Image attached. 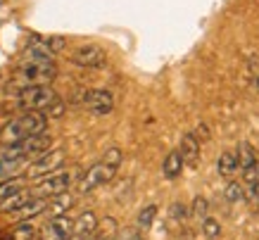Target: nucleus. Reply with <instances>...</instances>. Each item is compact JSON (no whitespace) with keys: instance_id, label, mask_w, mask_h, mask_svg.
I'll list each match as a JSON object with an SVG mask.
<instances>
[{"instance_id":"nucleus-1","label":"nucleus","mask_w":259,"mask_h":240,"mask_svg":"<svg viewBox=\"0 0 259 240\" xmlns=\"http://www.w3.org/2000/svg\"><path fill=\"white\" fill-rule=\"evenodd\" d=\"M46 131H48V119L43 116V112H24L22 116H17L10 124H5V129L0 131V143L10 147L22 143L24 138L43 136Z\"/></svg>"},{"instance_id":"nucleus-2","label":"nucleus","mask_w":259,"mask_h":240,"mask_svg":"<svg viewBox=\"0 0 259 240\" xmlns=\"http://www.w3.org/2000/svg\"><path fill=\"white\" fill-rule=\"evenodd\" d=\"M57 76L55 62H22L17 69L15 84L22 88L29 86H50Z\"/></svg>"},{"instance_id":"nucleus-3","label":"nucleus","mask_w":259,"mask_h":240,"mask_svg":"<svg viewBox=\"0 0 259 240\" xmlns=\"http://www.w3.org/2000/svg\"><path fill=\"white\" fill-rule=\"evenodd\" d=\"M55 100L57 93L53 86H29V88H22L19 95H17V105L24 112H43L50 102Z\"/></svg>"},{"instance_id":"nucleus-4","label":"nucleus","mask_w":259,"mask_h":240,"mask_svg":"<svg viewBox=\"0 0 259 240\" xmlns=\"http://www.w3.org/2000/svg\"><path fill=\"white\" fill-rule=\"evenodd\" d=\"M117 169L119 167H114V164H107V162H95L91 169L83 174V176L79 178V183H76V190L79 193H91V190H95V188L105 186V183H110L112 178L117 176Z\"/></svg>"},{"instance_id":"nucleus-5","label":"nucleus","mask_w":259,"mask_h":240,"mask_svg":"<svg viewBox=\"0 0 259 240\" xmlns=\"http://www.w3.org/2000/svg\"><path fill=\"white\" fill-rule=\"evenodd\" d=\"M71 188V174L69 171H57V174H50V176L40 178L38 183L31 188L33 197H43V200H50V197H57V195L67 193Z\"/></svg>"},{"instance_id":"nucleus-6","label":"nucleus","mask_w":259,"mask_h":240,"mask_svg":"<svg viewBox=\"0 0 259 240\" xmlns=\"http://www.w3.org/2000/svg\"><path fill=\"white\" fill-rule=\"evenodd\" d=\"M64 164V150H48L46 155L36 157L29 167H26V176L29 178H46L50 174H57Z\"/></svg>"},{"instance_id":"nucleus-7","label":"nucleus","mask_w":259,"mask_h":240,"mask_svg":"<svg viewBox=\"0 0 259 240\" xmlns=\"http://www.w3.org/2000/svg\"><path fill=\"white\" fill-rule=\"evenodd\" d=\"M71 233H74V221L64 214V217L50 219L38 231V240H69Z\"/></svg>"},{"instance_id":"nucleus-8","label":"nucleus","mask_w":259,"mask_h":240,"mask_svg":"<svg viewBox=\"0 0 259 240\" xmlns=\"http://www.w3.org/2000/svg\"><path fill=\"white\" fill-rule=\"evenodd\" d=\"M69 60L74 64H79V67H102L105 64V50L100 46H93V43H88V46H81L76 48L74 53L69 55Z\"/></svg>"},{"instance_id":"nucleus-9","label":"nucleus","mask_w":259,"mask_h":240,"mask_svg":"<svg viewBox=\"0 0 259 240\" xmlns=\"http://www.w3.org/2000/svg\"><path fill=\"white\" fill-rule=\"evenodd\" d=\"M83 105H86L93 114L105 116V114H110L112 109H114V98H112V93H110V91H105V88H98V91H86Z\"/></svg>"},{"instance_id":"nucleus-10","label":"nucleus","mask_w":259,"mask_h":240,"mask_svg":"<svg viewBox=\"0 0 259 240\" xmlns=\"http://www.w3.org/2000/svg\"><path fill=\"white\" fill-rule=\"evenodd\" d=\"M98 221L100 219L95 217L93 212H83V214H79V219L74 221V238L79 240H91L95 235V231H98Z\"/></svg>"},{"instance_id":"nucleus-11","label":"nucleus","mask_w":259,"mask_h":240,"mask_svg":"<svg viewBox=\"0 0 259 240\" xmlns=\"http://www.w3.org/2000/svg\"><path fill=\"white\" fill-rule=\"evenodd\" d=\"M179 155L183 159V164L197 167V162H200V143H197V138L193 133H183L181 145H179Z\"/></svg>"},{"instance_id":"nucleus-12","label":"nucleus","mask_w":259,"mask_h":240,"mask_svg":"<svg viewBox=\"0 0 259 240\" xmlns=\"http://www.w3.org/2000/svg\"><path fill=\"white\" fill-rule=\"evenodd\" d=\"M26 157H0V176L3 178H17L22 174V169L29 167Z\"/></svg>"},{"instance_id":"nucleus-13","label":"nucleus","mask_w":259,"mask_h":240,"mask_svg":"<svg viewBox=\"0 0 259 240\" xmlns=\"http://www.w3.org/2000/svg\"><path fill=\"white\" fill-rule=\"evenodd\" d=\"M48 207V200H43V197H31V200L26 202L22 209H17L15 217L22 219V221H31L33 217H38V214H43Z\"/></svg>"},{"instance_id":"nucleus-14","label":"nucleus","mask_w":259,"mask_h":240,"mask_svg":"<svg viewBox=\"0 0 259 240\" xmlns=\"http://www.w3.org/2000/svg\"><path fill=\"white\" fill-rule=\"evenodd\" d=\"M71 205H74V197H71L69 193H62V195H57V197H50V200H48L46 212L50 214V219L64 217V214H67V209H69Z\"/></svg>"},{"instance_id":"nucleus-15","label":"nucleus","mask_w":259,"mask_h":240,"mask_svg":"<svg viewBox=\"0 0 259 240\" xmlns=\"http://www.w3.org/2000/svg\"><path fill=\"white\" fill-rule=\"evenodd\" d=\"M31 197H33L31 190H22V193L10 195V197H5V200H0V212H3V214H15L17 209H22Z\"/></svg>"},{"instance_id":"nucleus-16","label":"nucleus","mask_w":259,"mask_h":240,"mask_svg":"<svg viewBox=\"0 0 259 240\" xmlns=\"http://www.w3.org/2000/svg\"><path fill=\"white\" fill-rule=\"evenodd\" d=\"M238 169H240V164H238L236 150H224L219 155V159H217V171L221 176H233Z\"/></svg>"},{"instance_id":"nucleus-17","label":"nucleus","mask_w":259,"mask_h":240,"mask_svg":"<svg viewBox=\"0 0 259 240\" xmlns=\"http://www.w3.org/2000/svg\"><path fill=\"white\" fill-rule=\"evenodd\" d=\"M162 171H164V176H166V178H176V176H181V171H183V159H181L179 150H171V152H169V155L164 157Z\"/></svg>"},{"instance_id":"nucleus-18","label":"nucleus","mask_w":259,"mask_h":240,"mask_svg":"<svg viewBox=\"0 0 259 240\" xmlns=\"http://www.w3.org/2000/svg\"><path fill=\"white\" fill-rule=\"evenodd\" d=\"M36 235H38V231L31 221H19L10 233V240H33Z\"/></svg>"},{"instance_id":"nucleus-19","label":"nucleus","mask_w":259,"mask_h":240,"mask_svg":"<svg viewBox=\"0 0 259 240\" xmlns=\"http://www.w3.org/2000/svg\"><path fill=\"white\" fill-rule=\"evenodd\" d=\"M157 217V205H145V207L138 212V219H136V226H138V231H148L152 221Z\"/></svg>"},{"instance_id":"nucleus-20","label":"nucleus","mask_w":259,"mask_h":240,"mask_svg":"<svg viewBox=\"0 0 259 240\" xmlns=\"http://www.w3.org/2000/svg\"><path fill=\"white\" fill-rule=\"evenodd\" d=\"M22 190H26V188H24V178L22 176L5 178V181L0 183V200H5V197H10V195H15V193H22Z\"/></svg>"},{"instance_id":"nucleus-21","label":"nucleus","mask_w":259,"mask_h":240,"mask_svg":"<svg viewBox=\"0 0 259 240\" xmlns=\"http://www.w3.org/2000/svg\"><path fill=\"white\" fill-rule=\"evenodd\" d=\"M236 155H238V164H240V169L247 167V164H252V162H257V152H254V147H252L250 143H240Z\"/></svg>"},{"instance_id":"nucleus-22","label":"nucleus","mask_w":259,"mask_h":240,"mask_svg":"<svg viewBox=\"0 0 259 240\" xmlns=\"http://www.w3.org/2000/svg\"><path fill=\"white\" fill-rule=\"evenodd\" d=\"M207 212H209V202L197 195L195 200H193V207H190L193 219H195V221H204V219H207Z\"/></svg>"},{"instance_id":"nucleus-23","label":"nucleus","mask_w":259,"mask_h":240,"mask_svg":"<svg viewBox=\"0 0 259 240\" xmlns=\"http://www.w3.org/2000/svg\"><path fill=\"white\" fill-rule=\"evenodd\" d=\"M243 195L247 205L259 207V181L257 183H243Z\"/></svg>"},{"instance_id":"nucleus-24","label":"nucleus","mask_w":259,"mask_h":240,"mask_svg":"<svg viewBox=\"0 0 259 240\" xmlns=\"http://www.w3.org/2000/svg\"><path fill=\"white\" fill-rule=\"evenodd\" d=\"M224 195H226L228 202H240V200H245V195H243V183H238V181H231V183L226 186V190H224Z\"/></svg>"},{"instance_id":"nucleus-25","label":"nucleus","mask_w":259,"mask_h":240,"mask_svg":"<svg viewBox=\"0 0 259 240\" xmlns=\"http://www.w3.org/2000/svg\"><path fill=\"white\" fill-rule=\"evenodd\" d=\"M64 109H67L64 102L57 98L55 102H50V105L43 109V116H46V119H60V116H64Z\"/></svg>"},{"instance_id":"nucleus-26","label":"nucleus","mask_w":259,"mask_h":240,"mask_svg":"<svg viewBox=\"0 0 259 240\" xmlns=\"http://www.w3.org/2000/svg\"><path fill=\"white\" fill-rule=\"evenodd\" d=\"M202 233L207 235V238H219L221 235V224L217 221V219H204L202 221Z\"/></svg>"},{"instance_id":"nucleus-27","label":"nucleus","mask_w":259,"mask_h":240,"mask_svg":"<svg viewBox=\"0 0 259 240\" xmlns=\"http://www.w3.org/2000/svg\"><path fill=\"white\" fill-rule=\"evenodd\" d=\"M243 181L245 183H257L259 181V159L247 164V167H243Z\"/></svg>"},{"instance_id":"nucleus-28","label":"nucleus","mask_w":259,"mask_h":240,"mask_svg":"<svg viewBox=\"0 0 259 240\" xmlns=\"http://www.w3.org/2000/svg\"><path fill=\"white\" fill-rule=\"evenodd\" d=\"M169 217H171V221L181 224L183 219L188 217V209H186V205H181V202H174L171 209H169Z\"/></svg>"},{"instance_id":"nucleus-29","label":"nucleus","mask_w":259,"mask_h":240,"mask_svg":"<svg viewBox=\"0 0 259 240\" xmlns=\"http://www.w3.org/2000/svg\"><path fill=\"white\" fill-rule=\"evenodd\" d=\"M43 43H46L53 53H60V50H64V46H67V41H64L62 36H43Z\"/></svg>"},{"instance_id":"nucleus-30","label":"nucleus","mask_w":259,"mask_h":240,"mask_svg":"<svg viewBox=\"0 0 259 240\" xmlns=\"http://www.w3.org/2000/svg\"><path fill=\"white\" fill-rule=\"evenodd\" d=\"M197 138V143H204V140H209L212 138V131H209V126L207 124H197V129H195V133H193Z\"/></svg>"},{"instance_id":"nucleus-31","label":"nucleus","mask_w":259,"mask_h":240,"mask_svg":"<svg viewBox=\"0 0 259 240\" xmlns=\"http://www.w3.org/2000/svg\"><path fill=\"white\" fill-rule=\"evenodd\" d=\"M114 240H143L141 238V233H124V235H117V238H114Z\"/></svg>"},{"instance_id":"nucleus-32","label":"nucleus","mask_w":259,"mask_h":240,"mask_svg":"<svg viewBox=\"0 0 259 240\" xmlns=\"http://www.w3.org/2000/svg\"><path fill=\"white\" fill-rule=\"evenodd\" d=\"M91 240H114V238H112V235H102V233H95Z\"/></svg>"},{"instance_id":"nucleus-33","label":"nucleus","mask_w":259,"mask_h":240,"mask_svg":"<svg viewBox=\"0 0 259 240\" xmlns=\"http://www.w3.org/2000/svg\"><path fill=\"white\" fill-rule=\"evenodd\" d=\"M69 240H79V238H74V235H71V238H69Z\"/></svg>"}]
</instances>
